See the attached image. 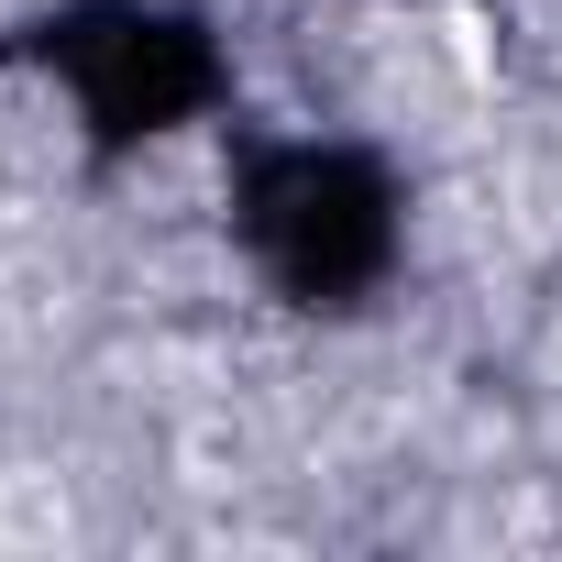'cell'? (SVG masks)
<instances>
[{"label":"cell","instance_id":"6da1fadb","mask_svg":"<svg viewBox=\"0 0 562 562\" xmlns=\"http://www.w3.org/2000/svg\"><path fill=\"white\" fill-rule=\"evenodd\" d=\"M232 221H243V254L310 310H353L397 265V188L353 144H254Z\"/></svg>","mask_w":562,"mask_h":562},{"label":"cell","instance_id":"7a4b0ae2","mask_svg":"<svg viewBox=\"0 0 562 562\" xmlns=\"http://www.w3.org/2000/svg\"><path fill=\"white\" fill-rule=\"evenodd\" d=\"M45 67L78 100V122L111 133V144L166 133V122H188L221 89L210 34L188 12H166V0H78V12H56L45 23Z\"/></svg>","mask_w":562,"mask_h":562}]
</instances>
